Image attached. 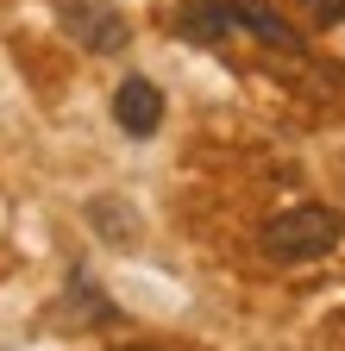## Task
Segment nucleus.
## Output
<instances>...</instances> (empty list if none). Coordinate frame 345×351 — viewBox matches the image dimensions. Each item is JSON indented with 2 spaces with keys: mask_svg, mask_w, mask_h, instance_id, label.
<instances>
[{
  "mask_svg": "<svg viewBox=\"0 0 345 351\" xmlns=\"http://www.w3.org/2000/svg\"><path fill=\"white\" fill-rule=\"evenodd\" d=\"M339 239H345V213H339V207H320V201L289 207V213L264 219V232H257V245H264L270 263H314V257H326Z\"/></svg>",
  "mask_w": 345,
  "mask_h": 351,
  "instance_id": "f257e3e1",
  "label": "nucleus"
},
{
  "mask_svg": "<svg viewBox=\"0 0 345 351\" xmlns=\"http://www.w3.org/2000/svg\"><path fill=\"white\" fill-rule=\"evenodd\" d=\"M57 19H63V32L82 44V51H95V57H113V51H126V13H113L107 0H57Z\"/></svg>",
  "mask_w": 345,
  "mask_h": 351,
  "instance_id": "f03ea898",
  "label": "nucleus"
},
{
  "mask_svg": "<svg viewBox=\"0 0 345 351\" xmlns=\"http://www.w3.org/2000/svg\"><path fill=\"white\" fill-rule=\"evenodd\" d=\"M113 119H119L126 138H151V132L163 125V88L145 82V75H126L113 88Z\"/></svg>",
  "mask_w": 345,
  "mask_h": 351,
  "instance_id": "7ed1b4c3",
  "label": "nucleus"
},
{
  "mask_svg": "<svg viewBox=\"0 0 345 351\" xmlns=\"http://www.w3.org/2000/svg\"><path fill=\"white\" fill-rule=\"evenodd\" d=\"M233 19H239V32H251L257 44H270V51H289V57H301V32L270 7V0H233Z\"/></svg>",
  "mask_w": 345,
  "mask_h": 351,
  "instance_id": "20e7f679",
  "label": "nucleus"
},
{
  "mask_svg": "<svg viewBox=\"0 0 345 351\" xmlns=\"http://www.w3.org/2000/svg\"><path fill=\"white\" fill-rule=\"evenodd\" d=\"M176 32H182L189 44H226V38L239 32V19H233V0H182Z\"/></svg>",
  "mask_w": 345,
  "mask_h": 351,
  "instance_id": "39448f33",
  "label": "nucleus"
},
{
  "mask_svg": "<svg viewBox=\"0 0 345 351\" xmlns=\"http://www.w3.org/2000/svg\"><path fill=\"white\" fill-rule=\"evenodd\" d=\"M301 13H308L314 25H339L345 19V0H301Z\"/></svg>",
  "mask_w": 345,
  "mask_h": 351,
  "instance_id": "423d86ee",
  "label": "nucleus"
}]
</instances>
